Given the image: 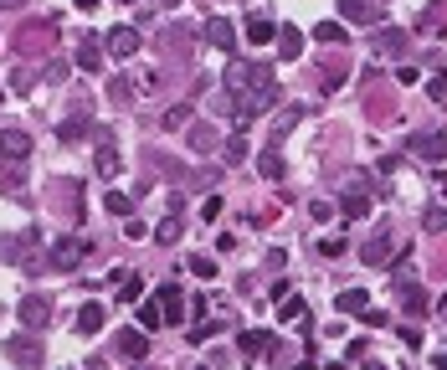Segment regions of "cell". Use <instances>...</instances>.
<instances>
[{
	"label": "cell",
	"mask_w": 447,
	"mask_h": 370,
	"mask_svg": "<svg viewBox=\"0 0 447 370\" xmlns=\"http://www.w3.org/2000/svg\"><path fill=\"white\" fill-rule=\"evenodd\" d=\"M273 103H278V88H247L242 98H236V118H242V124H252V118H262Z\"/></svg>",
	"instance_id": "obj_2"
},
{
	"label": "cell",
	"mask_w": 447,
	"mask_h": 370,
	"mask_svg": "<svg viewBox=\"0 0 447 370\" xmlns=\"http://www.w3.org/2000/svg\"><path fill=\"white\" fill-rule=\"evenodd\" d=\"M401 303H406L412 314H427V293H422L416 283H401Z\"/></svg>",
	"instance_id": "obj_29"
},
{
	"label": "cell",
	"mask_w": 447,
	"mask_h": 370,
	"mask_svg": "<svg viewBox=\"0 0 447 370\" xmlns=\"http://www.w3.org/2000/svg\"><path fill=\"white\" fill-rule=\"evenodd\" d=\"M124 360H144L149 355V339H144V329H118V345H113Z\"/></svg>",
	"instance_id": "obj_11"
},
{
	"label": "cell",
	"mask_w": 447,
	"mask_h": 370,
	"mask_svg": "<svg viewBox=\"0 0 447 370\" xmlns=\"http://www.w3.org/2000/svg\"><path fill=\"white\" fill-rule=\"evenodd\" d=\"M334 303H339V309H345V314H365V309H371V298H365L360 288H345V293H339Z\"/></svg>",
	"instance_id": "obj_26"
},
{
	"label": "cell",
	"mask_w": 447,
	"mask_h": 370,
	"mask_svg": "<svg viewBox=\"0 0 447 370\" xmlns=\"http://www.w3.org/2000/svg\"><path fill=\"white\" fill-rule=\"evenodd\" d=\"M180 232H186V227H180V216H165L160 227H154V242L170 247V242H180Z\"/></svg>",
	"instance_id": "obj_28"
},
{
	"label": "cell",
	"mask_w": 447,
	"mask_h": 370,
	"mask_svg": "<svg viewBox=\"0 0 447 370\" xmlns=\"http://www.w3.org/2000/svg\"><path fill=\"white\" fill-rule=\"evenodd\" d=\"M221 154H227V165H242V160H247V139H242V134L227 139V150H221Z\"/></svg>",
	"instance_id": "obj_32"
},
{
	"label": "cell",
	"mask_w": 447,
	"mask_h": 370,
	"mask_svg": "<svg viewBox=\"0 0 447 370\" xmlns=\"http://www.w3.org/2000/svg\"><path fill=\"white\" fill-rule=\"evenodd\" d=\"M16 314H21V324H26V329H42V324L51 319V298H42V293H26Z\"/></svg>",
	"instance_id": "obj_7"
},
{
	"label": "cell",
	"mask_w": 447,
	"mask_h": 370,
	"mask_svg": "<svg viewBox=\"0 0 447 370\" xmlns=\"http://www.w3.org/2000/svg\"><path fill=\"white\" fill-rule=\"evenodd\" d=\"M160 51L175 57V62H186L190 57V31H186V26H165V31H160Z\"/></svg>",
	"instance_id": "obj_9"
},
{
	"label": "cell",
	"mask_w": 447,
	"mask_h": 370,
	"mask_svg": "<svg viewBox=\"0 0 447 370\" xmlns=\"http://www.w3.org/2000/svg\"><path fill=\"white\" fill-rule=\"evenodd\" d=\"M437 191H442V195H447V170H442V175H437Z\"/></svg>",
	"instance_id": "obj_45"
},
{
	"label": "cell",
	"mask_w": 447,
	"mask_h": 370,
	"mask_svg": "<svg viewBox=\"0 0 447 370\" xmlns=\"http://www.w3.org/2000/svg\"><path fill=\"white\" fill-rule=\"evenodd\" d=\"M437 370H447V350H442V355H437Z\"/></svg>",
	"instance_id": "obj_46"
},
{
	"label": "cell",
	"mask_w": 447,
	"mask_h": 370,
	"mask_svg": "<svg viewBox=\"0 0 447 370\" xmlns=\"http://www.w3.org/2000/svg\"><path fill=\"white\" fill-rule=\"evenodd\" d=\"M406 47H412V31H406V26H386V31L371 36V51H375V57H401Z\"/></svg>",
	"instance_id": "obj_4"
},
{
	"label": "cell",
	"mask_w": 447,
	"mask_h": 370,
	"mask_svg": "<svg viewBox=\"0 0 447 370\" xmlns=\"http://www.w3.org/2000/svg\"><path fill=\"white\" fill-rule=\"evenodd\" d=\"M103 329V303H83V314H77V335H98Z\"/></svg>",
	"instance_id": "obj_20"
},
{
	"label": "cell",
	"mask_w": 447,
	"mask_h": 370,
	"mask_svg": "<svg viewBox=\"0 0 447 370\" xmlns=\"http://www.w3.org/2000/svg\"><path fill=\"white\" fill-rule=\"evenodd\" d=\"M134 51H139V31L134 26H113L108 31V57L124 62V57H134Z\"/></svg>",
	"instance_id": "obj_8"
},
{
	"label": "cell",
	"mask_w": 447,
	"mask_h": 370,
	"mask_svg": "<svg viewBox=\"0 0 447 370\" xmlns=\"http://www.w3.org/2000/svg\"><path fill=\"white\" fill-rule=\"evenodd\" d=\"M339 211H345L350 221H355V216H365V211H371V195H365V191H345V201H339Z\"/></svg>",
	"instance_id": "obj_25"
},
{
	"label": "cell",
	"mask_w": 447,
	"mask_h": 370,
	"mask_svg": "<svg viewBox=\"0 0 447 370\" xmlns=\"http://www.w3.org/2000/svg\"><path fill=\"white\" fill-rule=\"evenodd\" d=\"M412 154H422L427 165H442L447 160V129H422L412 139Z\"/></svg>",
	"instance_id": "obj_3"
},
{
	"label": "cell",
	"mask_w": 447,
	"mask_h": 370,
	"mask_svg": "<svg viewBox=\"0 0 447 370\" xmlns=\"http://www.w3.org/2000/svg\"><path fill=\"white\" fill-rule=\"evenodd\" d=\"M31 242H36L31 232H26V236H0V262H26V252H31Z\"/></svg>",
	"instance_id": "obj_15"
},
{
	"label": "cell",
	"mask_w": 447,
	"mask_h": 370,
	"mask_svg": "<svg viewBox=\"0 0 447 370\" xmlns=\"http://www.w3.org/2000/svg\"><path fill=\"white\" fill-rule=\"evenodd\" d=\"M298 118H304V108H288V113H278V118H273V129H278V134H288V129H293Z\"/></svg>",
	"instance_id": "obj_37"
},
{
	"label": "cell",
	"mask_w": 447,
	"mask_h": 370,
	"mask_svg": "<svg viewBox=\"0 0 447 370\" xmlns=\"http://www.w3.org/2000/svg\"><path fill=\"white\" fill-rule=\"evenodd\" d=\"M0 98H6V92H0Z\"/></svg>",
	"instance_id": "obj_48"
},
{
	"label": "cell",
	"mask_w": 447,
	"mask_h": 370,
	"mask_svg": "<svg viewBox=\"0 0 447 370\" xmlns=\"http://www.w3.org/2000/svg\"><path fill=\"white\" fill-rule=\"evenodd\" d=\"M186 268H190L195 278H206V283L216 278V262H211V257H186Z\"/></svg>",
	"instance_id": "obj_31"
},
{
	"label": "cell",
	"mask_w": 447,
	"mask_h": 370,
	"mask_svg": "<svg viewBox=\"0 0 447 370\" xmlns=\"http://www.w3.org/2000/svg\"><path fill=\"white\" fill-rule=\"evenodd\" d=\"M98 175H103V180L118 175V150H113V144H98Z\"/></svg>",
	"instance_id": "obj_27"
},
{
	"label": "cell",
	"mask_w": 447,
	"mask_h": 370,
	"mask_svg": "<svg viewBox=\"0 0 447 370\" xmlns=\"http://www.w3.org/2000/svg\"><path fill=\"white\" fill-rule=\"evenodd\" d=\"M360 370H386V365H380V360H360Z\"/></svg>",
	"instance_id": "obj_43"
},
{
	"label": "cell",
	"mask_w": 447,
	"mask_h": 370,
	"mask_svg": "<svg viewBox=\"0 0 447 370\" xmlns=\"http://www.w3.org/2000/svg\"><path fill=\"white\" fill-rule=\"evenodd\" d=\"M6 355H10V365H16V370H36V365H42V350H36V339H31V335L6 339Z\"/></svg>",
	"instance_id": "obj_5"
},
{
	"label": "cell",
	"mask_w": 447,
	"mask_h": 370,
	"mask_svg": "<svg viewBox=\"0 0 447 370\" xmlns=\"http://www.w3.org/2000/svg\"><path fill=\"white\" fill-rule=\"evenodd\" d=\"M118 298L134 303V298H139V278H118Z\"/></svg>",
	"instance_id": "obj_38"
},
{
	"label": "cell",
	"mask_w": 447,
	"mask_h": 370,
	"mask_svg": "<svg viewBox=\"0 0 447 370\" xmlns=\"http://www.w3.org/2000/svg\"><path fill=\"white\" fill-rule=\"evenodd\" d=\"M77 62H83V72H98V67H103V47L93 42V36H88V42L77 47Z\"/></svg>",
	"instance_id": "obj_24"
},
{
	"label": "cell",
	"mask_w": 447,
	"mask_h": 370,
	"mask_svg": "<svg viewBox=\"0 0 447 370\" xmlns=\"http://www.w3.org/2000/svg\"><path fill=\"white\" fill-rule=\"evenodd\" d=\"M165 319H160V309H154V298L149 303H144V309H139V329H160Z\"/></svg>",
	"instance_id": "obj_33"
},
{
	"label": "cell",
	"mask_w": 447,
	"mask_h": 370,
	"mask_svg": "<svg viewBox=\"0 0 447 370\" xmlns=\"http://www.w3.org/2000/svg\"><path fill=\"white\" fill-rule=\"evenodd\" d=\"M88 134V118H72V124H62V139H83Z\"/></svg>",
	"instance_id": "obj_39"
},
{
	"label": "cell",
	"mask_w": 447,
	"mask_h": 370,
	"mask_svg": "<svg viewBox=\"0 0 447 370\" xmlns=\"http://www.w3.org/2000/svg\"><path fill=\"white\" fill-rule=\"evenodd\" d=\"M339 21L375 26V21H380V6H371V0H339Z\"/></svg>",
	"instance_id": "obj_10"
},
{
	"label": "cell",
	"mask_w": 447,
	"mask_h": 370,
	"mask_svg": "<svg viewBox=\"0 0 447 370\" xmlns=\"http://www.w3.org/2000/svg\"><path fill=\"white\" fill-rule=\"evenodd\" d=\"M108 211H113V216H129V211H134V201H129L124 191H108Z\"/></svg>",
	"instance_id": "obj_34"
},
{
	"label": "cell",
	"mask_w": 447,
	"mask_h": 370,
	"mask_svg": "<svg viewBox=\"0 0 447 370\" xmlns=\"http://www.w3.org/2000/svg\"><path fill=\"white\" fill-rule=\"evenodd\" d=\"M360 257H365V268H386V257H391V236H386V232H375L371 242L360 247Z\"/></svg>",
	"instance_id": "obj_14"
},
{
	"label": "cell",
	"mask_w": 447,
	"mask_h": 370,
	"mask_svg": "<svg viewBox=\"0 0 447 370\" xmlns=\"http://www.w3.org/2000/svg\"><path fill=\"white\" fill-rule=\"evenodd\" d=\"M190 124V103H175V108L165 113V129H186Z\"/></svg>",
	"instance_id": "obj_30"
},
{
	"label": "cell",
	"mask_w": 447,
	"mask_h": 370,
	"mask_svg": "<svg viewBox=\"0 0 447 370\" xmlns=\"http://www.w3.org/2000/svg\"><path fill=\"white\" fill-rule=\"evenodd\" d=\"M83 252H88V242H83V236H57V242L47 247V268H57V273H72L77 262H83Z\"/></svg>",
	"instance_id": "obj_1"
},
{
	"label": "cell",
	"mask_w": 447,
	"mask_h": 370,
	"mask_svg": "<svg viewBox=\"0 0 447 370\" xmlns=\"http://www.w3.org/2000/svg\"><path fill=\"white\" fill-rule=\"evenodd\" d=\"M216 144H221V139H216L211 124H190V150H195V154H211Z\"/></svg>",
	"instance_id": "obj_18"
},
{
	"label": "cell",
	"mask_w": 447,
	"mask_h": 370,
	"mask_svg": "<svg viewBox=\"0 0 447 370\" xmlns=\"http://www.w3.org/2000/svg\"><path fill=\"white\" fill-rule=\"evenodd\" d=\"M247 42H278V26L268 16H247Z\"/></svg>",
	"instance_id": "obj_19"
},
{
	"label": "cell",
	"mask_w": 447,
	"mask_h": 370,
	"mask_svg": "<svg viewBox=\"0 0 447 370\" xmlns=\"http://www.w3.org/2000/svg\"><path fill=\"white\" fill-rule=\"evenodd\" d=\"M422 227H427V232H447V211H442V206H432L427 216H422Z\"/></svg>",
	"instance_id": "obj_35"
},
{
	"label": "cell",
	"mask_w": 447,
	"mask_h": 370,
	"mask_svg": "<svg viewBox=\"0 0 447 370\" xmlns=\"http://www.w3.org/2000/svg\"><path fill=\"white\" fill-rule=\"evenodd\" d=\"M257 175L262 180H283V154L278 150H262L257 154Z\"/></svg>",
	"instance_id": "obj_21"
},
{
	"label": "cell",
	"mask_w": 447,
	"mask_h": 370,
	"mask_svg": "<svg viewBox=\"0 0 447 370\" xmlns=\"http://www.w3.org/2000/svg\"><path fill=\"white\" fill-rule=\"evenodd\" d=\"M278 51H283V62H293L298 51H304V31H298V26H283L278 31Z\"/></svg>",
	"instance_id": "obj_17"
},
{
	"label": "cell",
	"mask_w": 447,
	"mask_h": 370,
	"mask_svg": "<svg viewBox=\"0 0 447 370\" xmlns=\"http://www.w3.org/2000/svg\"><path fill=\"white\" fill-rule=\"evenodd\" d=\"M339 83H345V67H330V72H324V88H330V92H334Z\"/></svg>",
	"instance_id": "obj_41"
},
{
	"label": "cell",
	"mask_w": 447,
	"mask_h": 370,
	"mask_svg": "<svg viewBox=\"0 0 447 370\" xmlns=\"http://www.w3.org/2000/svg\"><path fill=\"white\" fill-rule=\"evenodd\" d=\"M165 6H180V0H165Z\"/></svg>",
	"instance_id": "obj_47"
},
{
	"label": "cell",
	"mask_w": 447,
	"mask_h": 370,
	"mask_svg": "<svg viewBox=\"0 0 447 370\" xmlns=\"http://www.w3.org/2000/svg\"><path fill=\"white\" fill-rule=\"evenodd\" d=\"M0 154H6V160H26V154H31V139L21 134V129H0Z\"/></svg>",
	"instance_id": "obj_12"
},
{
	"label": "cell",
	"mask_w": 447,
	"mask_h": 370,
	"mask_svg": "<svg viewBox=\"0 0 447 370\" xmlns=\"http://www.w3.org/2000/svg\"><path fill=\"white\" fill-rule=\"evenodd\" d=\"M16 6H26V0H0V10H16Z\"/></svg>",
	"instance_id": "obj_44"
},
{
	"label": "cell",
	"mask_w": 447,
	"mask_h": 370,
	"mask_svg": "<svg viewBox=\"0 0 447 370\" xmlns=\"http://www.w3.org/2000/svg\"><path fill=\"white\" fill-rule=\"evenodd\" d=\"M242 83H247V62H231V67H227V88L242 92Z\"/></svg>",
	"instance_id": "obj_36"
},
{
	"label": "cell",
	"mask_w": 447,
	"mask_h": 370,
	"mask_svg": "<svg viewBox=\"0 0 447 370\" xmlns=\"http://www.w3.org/2000/svg\"><path fill=\"white\" fill-rule=\"evenodd\" d=\"M154 309H160V319H165V324H180V319H186V298H180V288H175V283H165L160 293H154Z\"/></svg>",
	"instance_id": "obj_6"
},
{
	"label": "cell",
	"mask_w": 447,
	"mask_h": 370,
	"mask_svg": "<svg viewBox=\"0 0 447 370\" xmlns=\"http://www.w3.org/2000/svg\"><path fill=\"white\" fill-rule=\"evenodd\" d=\"M314 42H324V47H345V26H339V21H319V26H314Z\"/></svg>",
	"instance_id": "obj_22"
},
{
	"label": "cell",
	"mask_w": 447,
	"mask_h": 370,
	"mask_svg": "<svg viewBox=\"0 0 447 370\" xmlns=\"http://www.w3.org/2000/svg\"><path fill=\"white\" fill-rule=\"evenodd\" d=\"M278 319H283V324H309L304 298H298V293H288V298H283V309H278Z\"/></svg>",
	"instance_id": "obj_23"
},
{
	"label": "cell",
	"mask_w": 447,
	"mask_h": 370,
	"mask_svg": "<svg viewBox=\"0 0 447 370\" xmlns=\"http://www.w3.org/2000/svg\"><path fill=\"white\" fill-rule=\"evenodd\" d=\"M432 98H447V72H437V77H432Z\"/></svg>",
	"instance_id": "obj_42"
},
{
	"label": "cell",
	"mask_w": 447,
	"mask_h": 370,
	"mask_svg": "<svg viewBox=\"0 0 447 370\" xmlns=\"http://www.w3.org/2000/svg\"><path fill=\"white\" fill-rule=\"evenodd\" d=\"M319 252H324V257H339V252H345V242H339V236H324Z\"/></svg>",
	"instance_id": "obj_40"
},
{
	"label": "cell",
	"mask_w": 447,
	"mask_h": 370,
	"mask_svg": "<svg viewBox=\"0 0 447 370\" xmlns=\"http://www.w3.org/2000/svg\"><path fill=\"white\" fill-rule=\"evenodd\" d=\"M206 42H211L216 51H231V47H236V26H231V21H216V16H211V21H206Z\"/></svg>",
	"instance_id": "obj_13"
},
{
	"label": "cell",
	"mask_w": 447,
	"mask_h": 370,
	"mask_svg": "<svg viewBox=\"0 0 447 370\" xmlns=\"http://www.w3.org/2000/svg\"><path fill=\"white\" fill-rule=\"evenodd\" d=\"M273 345H278V335H268V329H247L242 335V355L252 360V355H268Z\"/></svg>",
	"instance_id": "obj_16"
}]
</instances>
